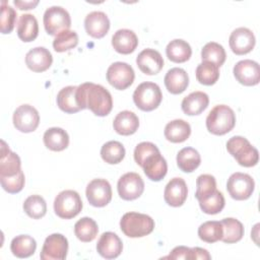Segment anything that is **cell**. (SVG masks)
<instances>
[{
	"instance_id": "cell-1",
	"label": "cell",
	"mask_w": 260,
	"mask_h": 260,
	"mask_svg": "<svg viewBox=\"0 0 260 260\" xmlns=\"http://www.w3.org/2000/svg\"><path fill=\"white\" fill-rule=\"evenodd\" d=\"M76 100L81 110L89 109L100 117L109 115L113 108L110 91L103 85L92 82H84L77 86Z\"/></svg>"
},
{
	"instance_id": "cell-2",
	"label": "cell",
	"mask_w": 260,
	"mask_h": 260,
	"mask_svg": "<svg viewBox=\"0 0 260 260\" xmlns=\"http://www.w3.org/2000/svg\"><path fill=\"white\" fill-rule=\"evenodd\" d=\"M236 125V114L226 105H217L208 113L206 128L214 135H224Z\"/></svg>"
},
{
	"instance_id": "cell-3",
	"label": "cell",
	"mask_w": 260,
	"mask_h": 260,
	"mask_svg": "<svg viewBox=\"0 0 260 260\" xmlns=\"http://www.w3.org/2000/svg\"><path fill=\"white\" fill-rule=\"evenodd\" d=\"M121 231L129 238H141L149 235L154 229V220L147 214L127 212L120 220Z\"/></svg>"
},
{
	"instance_id": "cell-4",
	"label": "cell",
	"mask_w": 260,
	"mask_h": 260,
	"mask_svg": "<svg viewBox=\"0 0 260 260\" xmlns=\"http://www.w3.org/2000/svg\"><path fill=\"white\" fill-rule=\"evenodd\" d=\"M226 149L242 167H254L259 160V152L257 148L243 136H234L230 138L226 142Z\"/></svg>"
},
{
	"instance_id": "cell-5",
	"label": "cell",
	"mask_w": 260,
	"mask_h": 260,
	"mask_svg": "<svg viewBox=\"0 0 260 260\" xmlns=\"http://www.w3.org/2000/svg\"><path fill=\"white\" fill-rule=\"evenodd\" d=\"M162 100V93L159 86L150 81L140 83L133 92L134 104L144 112H150L156 109Z\"/></svg>"
},
{
	"instance_id": "cell-6",
	"label": "cell",
	"mask_w": 260,
	"mask_h": 260,
	"mask_svg": "<svg viewBox=\"0 0 260 260\" xmlns=\"http://www.w3.org/2000/svg\"><path fill=\"white\" fill-rule=\"evenodd\" d=\"M82 209L80 195L74 190L61 191L54 200L55 213L64 219L75 217Z\"/></svg>"
},
{
	"instance_id": "cell-7",
	"label": "cell",
	"mask_w": 260,
	"mask_h": 260,
	"mask_svg": "<svg viewBox=\"0 0 260 260\" xmlns=\"http://www.w3.org/2000/svg\"><path fill=\"white\" fill-rule=\"evenodd\" d=\"M46 31L51 36H57L71 26V18L68 11L61 6H51L46 9L43 17Z\"/></svg>"
},
{
	"instance_id": "cell-8",
	"label": "cell",
	"mask_w": 260,
	"mask_h": 260,
	"mask_svg": "<svg viewBox=\"0 0 260 260\" xmlns=\"http://www.w3.org/2000/svg\"><path fill=\"white\" fill-rule=\"evenodd\" d=\"M255 188L253 178L245 173H234L226 183V190L232 198L236 200H246L250 198Z\"/></svg>"
},
{
	"instance_id": "cell-9",
	"label": "cell",
	"mask_w": 260,
	"mask_h": 260,
	"mask_svg": "<svg viewBox=\"0 0 260 260\" xmlns=\"http://www.w3.org/2000/svg\"><path fill=\"white\" fill-rule=\"evenodd\" d=\"M135 78L133 68L126 62H114L107 70V80L116 89L124 90L129 87Z\"/></svg>"
},
{
	"instance_id": "cell-10",
	"label": "cell",
	"mask_w": 260,
	"mask_h": 260,
	"mask_svg": "<svg viewBox=\"0 0 260 260\" xmlns=\"http://www.w3.org/2000/svg\"><path fill=\"white\" fill-rule=\"evenodd\" d=\"M117 189L119 196L127 201L137 199L144 191V182L142 178L133 172L124 174L118 181Z\"/></svg>"
},
{
	"instance_id": "cell-11",
	"label": "cell",
	"mask_w": 260,
	"mask_h": 260,
	"mask_svg": "<svg viewBox=\"0 0 260 260\" xmlns=\"http://www.w3.org/2000/svg\"><path fill=\"white\" fill-rule=\"evenodd\" d=\"M14 127L23 133L35 131L40 123V115L36 108L30 105L24 104L19 106L13 113Z\"/></svg>"
},
{
	"instance_id": "cell-12",
	"label": "cell",
	"mask_w": 260,
	"mask_h": 260,
	"mask_svg": "<svg viewBox=\"0 0 260 260\" xmlns=\"http://www.w3.org/2000/svg\"><path fill=\"white\" fill-rule=\"evenodd\" d=\"M68 252V241L61 234H52L46 238L40 257L42 260H64Z\"/></svg>"
},
{
	"instance_id": "cell-13",
	"label": "cell",
	"mask_w": 260,
	"mask_h": 260,
	"mask_svg": "<svg viewBox=\"0 0 260 260\" xmlns=\"http://www.w3.org/2000/svg\"><path fill=\"white\" fill-rule=\"evenodd\" d=\"M85 194L90 205L104 207L112 200V187L105 179H93L87 184Z\"/></svg>"
},
{
	"instance_id": "cell-14",
	"label": "cell",
	"mask_w": 260,
	"mask_h": 260,
	"mask_svg": "<svg viewBox=\"0 0 260 260\" xmlns=\"http://www.w3.org/2000/svg\"><path fill=\"white\" fill-rule=\"evenodd\" d=\"M234 76L246 86H253L260 81V66L256 61L245 59L241 60L234 66Z\"/></svg>"
},
{
	"instance_id": "cell-15",
	"label": "cell",
	"mask_w": 260,
	"mask_h": 260,
	"mask_svg": "<svg viewBox=\"0 0 260 260\" xmlns=\"http://www.w3.org/2000/svg\"><path fill=\"white\" fill-rule=\"evenodd\" d=\"M255 36L247 27H238L230 36L229 44L236 55H245L251 52L255 46Z\"/></svg>"
},
{
	"instance_id": "cell-16",
	"label": "cell",
	"mask_w": 260,
	"mask_h": 260,
	"mask_svg": "<svg viewBox=\"0 0 260 260\" xmlns=\"http://www.w3.org/2000/svg\"><path fill=\"white\" fill-rule=\"evenodd\" d=\"M136 64L144 74L155 75L162 69L164 59L158 51L147 48L138 54Z\"/></svg>"
},
{
	"instance_id": "cell-17",
	"label": "cell",
	"mask_w": 260,
	"mask_h": 260,
	"mask_svg": "<svg viewBox=\"0 0 260 260\" xmlns=\"http://www.w3.org/2000/svg\"><path fill=\"white\" fill-rule=\"evenodd\" d=\"M188 188L186 182L182 178H173L166 185L164 198L165 201L173 207H179L184 204L187 199Z\"/></svg>"
},
{
	"instance_id": "cell-18",
	"label": "cell",
	"mask_w": 260,
	"mask_h": 260,
	"mask_svg": "<svg viewBox=\"0 0 260 260\" xmlns=\"http://www.w3.org/2000/svg\"><path fill=\"white\" fill-rule=\"evenodd\" d=\"M146 177L154 182H158L165 178L168 172V165L159 150L149 154L140 166Z\"/></svg>"
},
{
	"instance_id": "cell-19",
	"label": "cell",
	"mask_w": 260,
	"mask_h": 260,
	"mask_svg": "<svg viewBox=\"0 0 260 260\" xmlns=\"http://www.w3.org/2000/svg\"><path fill=\"white\" fill-rule=\"evenodd\" d=\"M86 32L95 39L105 37L110 29V20L103 11H91L84 18Z\"/></svg>"
},
{
	"instance_id": "cell-20",
	"label": "cell",
	"mask_w": 260,
	"mask_h": 260,
	"mask_svg": "<svg viewBox=\"0 0 260 260\" xmlns=\"http://www.w3.org/2000/svg\"><path fill=\"white\" fill-rule=\"evenodd\" d=\"M123 250V244L121 239L113 232H106L102 234L98 243V253L106 259L117 258Z\"/></svg>"
},
{
	"instance_id": "cell-21",
	"label": "cell",
	"mask_w": 260,
	"mask_h": 260,
	"mask_svg": "<svg viewBox=\"0 0 260 260\" xmlns=\"http://www.w3.org/2000/svg\"><path fill=\"white\" fill-rule=\"evenodd\" d=\"M53 57L45 47H36L25 55V64L34 72H44L52 65Z\"/></svg>"
},
{
	"instance_id": "cell-22",
	"label": "cell",
	"mask_w": 260,
	"mask_h": 260,
	"mask_svg": "<svg viewBox=\"0 0 260 260\" xmlns=\"http://www.w3.org/2000/svg\"><path fill=\"white\" fill-rule=\"evenodd\" d=\"M112 46L116 52L127 55L134 52L137 48L138 38L133 30L121 28L113 35Z\"/></svg>"
},
{
	"instance_id": "cell-23",
	"label": "cell",
	"mask_w": 260,
	"mask_h": 260,
	"mask_svg": "<svg viewBox=\"0 0 260 260\" xmlns=\"http://www.w3.org/2000/svg\"><path fill=\"white\" fill-rule=\"evenodd\" d=\"M21 171L19 156L11 151L5 141H1L0 154V177H12Z\"/></svg>"
},
{
	"instance_id": "cell-24",
	"label": "cell",
	"mask_w": 260,
	"mask_h": 260,
	"mask_svg": "<svg viewBox=\"0 0 260 260\" xmlns=\"http://www.w3.org/2000/svg\"><path fill=\"white\" fill-rule=\"evenodd\" d=\"M164 81L167 89L171 93L179 94L188 87L189 76L183 68L174 67L167 72Z\"/></svg>"
},
{
	"instance_id": "cell-25",
	"label": "cell",
	"mask_w": 260,
	"mask_h": 260,
	"mask_svg": "<svg viewBox=\"0 0 260 260\" xmlns=\"http://www.w3.org/2000/svg\"><path fill=\"white\" fill-rule=\"evenodd\" d=\"M209 104L208 95L203 91H193L182 101V111L189 116L201 114Z\"/></svg>"
},
{
	"instance_id": "cell-26",
	"label": "cell",
	"mask_w": 260,
	"mask_h": 260,
	"mask_svg": "<svg viewBox=\"0 0 260 260\" xmlns=\"http://www.w3.org/2000/svg\"><path fill=\"white\" fill-rule=\"evenodd\" d=\"M114 130L120 135H131L136 132L139 127L138 117L131 111H122L114 119Z\"/></svg>"
},
{
	"instance_id": "cell-27",
	"label": "cell",
	"mask_w": 260,
	"mask_h": 260,
	"mask_svg": "<svg viewBox=\"0 0 260 260\" xmlns=\"http://www.w3.org/2000/svg\"><path fill=\"white\" fill-rule=\"evenodd\" d=\"M165 137L174 143H180L187 140L191 134L190 124L182 119H176L169 122L165 127Z\"/></svg>"
},
{
	"instance_id": "cell-28",
	"label": "cell",
	"mask_w": 260,
	"mask_h": 260,
	"mask_svg": "<svg viewBox=\"0 0 260 260\" xmlns=\"http://www.w3.org/2000/svg\"><path fill=\"white\" fill-rule=\"evenodd\" d=\"M43 140L45 146L53 151H62L69 144L68 133L59 127H52L46 130Z\"/></svg>"
},
{
	"instance_id": "cell-29",
	"label": "cell",
	"mask_w": 260,
	"mask_h": 260,
	"mask_svg": "<svg viewBox=\"0 0 260 260\" xmlns=\"http://www.w3.org/2000/svg\"><path fill=\"white\" fill-rule=\"evenodd\" d=\"M39 35V24L37 18L30 13L19 16L17 23V36L23 42H31Z\"/></svg>"
},
{
	"instance_id": "cell-30",
	"label": "cell",
	"mask_w": 260,
	"mask_h": 260,
	"mask_svg": "<svg viewBox=\"0 0 260 260\" xmlns=\"http://www.w3.org/2000/svg\"><path fill=\"white\" fill-rule=\"evenodd\" d=\"M166 54L169 60L172 62L184 63L190 59L192 55V49L186 41L175 39L168 44L166 48Z\"/></svg>"
},
{
	"instance_id": "cell-31",
	"label": "cell",
	"mask_w": 260,
	"mask_h": 260,
	"mask_svg": "<svg viewBox=\"0 0 260 260\" xmlns=\"http://www.w3.org/2000/svg\"><path fill=\"white\" fill-rule=\"evenodd\" d=\"M77 86L69 85L63 87L57 94V105L59 109L67 114H73L80 111L76 100Z\"/></svg>"
},
{
	"instance_id": "cell-32",
	"label": "cell",
	"mask_w": 260,
	"mask_h": 260,
	"mask_svg": "<svg viewBox=\"0 0 260 260\" xmlns=\"http://www.w3.org/2000/svg\"><path fill=\"white\" fill-rule=\"evenodd\" d=\"M37 249L36 240L28 235H19L13 238L10 244L12 254L18 258H27L34 255Z\"/></svg>"
},
{
	"instance_id": "cell-33",
	"label": "cell",
	"mask_w": 260,
	"mask_h": 260,
	"mask_svg": "<svg viewBox=\"0 0 260 260\" xmlns=\"http://www.w3.org/2000/svg\"><path fill=\"white\" fill-rule=\"evenodd\" d=\"M201 162L199 152L192 147H184L177 154V165L179 169L185 173L195 171Z\"/></svg>"
},
{
	"instance_id": "cell-34",
	"label": "cell",
	"mask_w": 260,
	"mask_h": 260,
	"mask_svg": "<svg viewBox=\"0 0 260 260\" xmlns=\"http://www.w3.org/2000/svg\"><path fill=\"white\" fill-rule=\"evenodd\" d=\"M220 222L223 230L221 238L222 242L226 244H233L242 240L244 236V225L240 220L233 217H226L223 218Z\"/></svg>"
},
{
	"instance_id": "cell-35",
	"label": "cell",
	"mask_w": 260,
	"mask_h": 260,
	"mask_svg": "<svg viewBox=\"0 0 260 260\" xmlns=\"http://www.w3.org/2000/svg\"><path fill=\"white\" fill-rule=\"evenodd\" d=\"M99 232L98 223L90 217L84 216L74 224V234L78 240L87 243L95 239Z\"/></svg>"
},
{
	"instance_id": "cell-36",
	"label": "cell",
	"mask_w": 260,
	"mask_h": 260,
	"mask_svg": "<svg viewBox=\"0 0 260 260\" xmlns=\"http://www.w3.org/2000/svg\"><path fill=\"white\" fill-rule=\"evenodd\" d=\"M102 158L110 165H116L122 161L125 156V148L123 144L116 140L106 142L101 148Z\"/></svg>"
},
{
	"instance_id": "cell-37",
	"label": "cell",
	"mask_w": 260,
	"mask_h": 260,
	"mask_svg": "<svg viewBox=\"0 0 260 260\" xmlns=\"http://www.w3.org/2000/svg\"><path fill=\"white\" fill-rule=\"evenodd\" d=\"M202 61L211 62L216 66L220 67L226 58L225 51L223 47L215 42H209L205 44L201 50Z\"/></svg>"
},
{
	"instance_id": "cell-38",
	"label": "cell",
	"mask_w": 260,
	"mask_h": 260,
	"mask_svg": "<svg viewBox=\"0 0 260 260\" xmlns=\"http://www.w3.org/2000/svg\"><path fill=\"white\" fill-rule=\"evenodd\" d=\"M222 234L223 230L220 221H205L198 228V236L200 240L206 243H215L221 240Z\"/></svg>"
},
{
	"instance_id": "cell-39",
	"label": "cell",
	"mask_w": 260,
	"mask_h": 260,
	"mask_svg": "<svg viewBox=\"0 0 260 260\" xmlns=\"http://www.w3.org/2000/svg\"><path fill=\"white\" fill-rule=\"evenodd\" d=\"M195 73L197 80L204 85L214 84L219 77L218 66L206 61H203L197 66Z\"/></svg>"
},
{
	"instance_id": "cell-40",
	"label": "cell",
	"mask_w": 260,
	"mask_h": 260,
	"mask_svg": "<svg viewBox=\"0 0 260 260\" xmlns=\"http://www.w3.org/2000/svg\"><path fill=\"white\" fill-rule=\"evenodd\" d=\"M199 201V206L201 210L206 213V214H216L219 213L225 204L224 197L222 193L218 190H215L212 194L209 196L198 200Z\"/></svg>"
},
{
	"instance_id": "cell-41",
	"label": "cell",
	"mask_w": 260,
	"mask_h": 260,
	"mask_svg": "<svg viewBox=\"0 0 260 260\" xmlns=\"http://www.w3.org/2000/svg\"><path fill=\"white\" fill-rule=\"evenodd\" d=\"M23 210L35 219L43 217L47 212V203L41 195H30L23 202Z\"/></svg>"
},
{
	"instance_id": "cell-42",
	"label": "cell",
	"mask_w": 260,
	"mask_h": 260,
	"mask_svg": "<svg viewBox=\"0 0 260 260\" xmlns=\"http://www.w3.org/2000/svg\"><path fill=\"white\" fill-rule=\"evenodd\" d=\"M78 44V36L74 30H63L55 36L53 48L56 52H65L75 48Z\"/></svg>"
},
{
	"instance_id": "cell-43",
	"label": "cell",
	"mask_w": 260,
	"mask_h": 260,
	"mask_svg": "<svg viewBox=\"0 0 260 260\" xmlns=\"http://www.w3.org/2000/svg\"><path fill=\"white\" fill-rule=\"evenodd\" d=\"M196 193L195 197L198 200H201L216 190V181L215 178L209 174L200 175L196 180Z\"/></svg>"
},
{
	"instance_id": "cell-44",
	"label": "cell",
	"mask_w": 260,
	"mask_h": 260,
	"mask_svg": "<svg viewBox=\"0 0 260 260\" xmlns=\"http://www.w3.org/2000/svg\"><path fill=\"white\" fill-rule=\"evenodd\" d=\"M16 21V11L6 1H1V32L10 34Z\"/></svg>"
},
{
	"instance_id": "cell-45",
	"label": "cell",
	"mask_w": 260,
	"mask_h": 260,
	"mask_svg": "<svg viewBox=\"0 0 260 260\" xmlns=\"http://www.w3.org/2000/svg\"><path fill=\"white\" fill-rule=\"evenodd\" d=\"M0 182H1L2 188L6 192H8L10 194H15V193L20 192L24 186V174L21 170L15 176L0 177Z\"/></svg>"
},
{
	"instance_id": "cell-46",
	"label": "cell",
	"mask_w": 260,
	"mask_h": 260,
	"mask_svg": "<svg viewBox=\"0 0 260 260\" xmlns=\"http://www.w3.org/2000/svg\"><path fill=\"white\" fill-rule=\"evenodd\" d=\"M157 150H159V149L152 142H148V141L140 142L139 144H137V146L134 149V159L137 162V165L141 166L143 160L149 154H151V153H153V152H155Z\"/></svg>"
},
{
	"instance_id": "cell-47",
	"label": "cell",
	"mask_w": 260,
	"mask_h": 260,
	"mask_svg": "<svg viewBox=\"0 0 260 260\" xmlns=\"http://www.w3.org/2000/svg\"><path fill=\"white\" fill-rule=\"evenodd\" d=\"M165 259H188V260H194V252L193 248L185 247V246H178L175 247L171 253L164 257Z\"/></svg>"
},
{
	"instance_id": "cell-48",
	"label": "cell",
	"mask_w": 260,
	"mask_h": 260,
	"mask_svg": "<svg viewBox=\"0 0 260 260\" xmlns=\"http://www.w3.org/2000/svg\"><path fill=\"white\" fill-rule=\"evenodd\" d=\"M14 4L20 10H28V9L35 8L39 4V1L38 0H35V1H17V0H15Z\"/></svg>"
},
{
	"instance_id": "cell-49",
	"label": "cell",
	"mask_w": 260,
	"mask_h": 260,
	"mask_svg": "<svg viewBox=\"0 0 260 260\" xmlns=\"http://www.w3.org/2000/svg\"><path fill=\"white\" fill-rule=\"evenodd\" d=\"M193 252H194V259H203V260L211 259V256L209 255L208 251L205 249L195 247L193 248Z\"/></svg>"
}]
</instances>
